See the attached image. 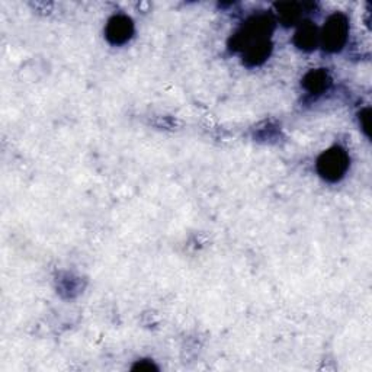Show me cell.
Returning a JSON list of instances; mask_svg holds the SVG:
<instances>
[{
    "mask_svg": "<svg viewBox=\"0 0 372 372\" xmlns=\"http://www.w3.org/2000/svg\"><path fill=\"white\" fill-rule=\"evenodd\" d=\"M273 19L268 14L251 16L243 28L232 38V48L243 55V63L249 67L260 66L271 55Z\"/></svg>",
    "mask_w": 372,
    "mask_h": 372,
    "instance_id": "1",
    "label": "cell"
},
{
    "mask_svg": "<svg viewBox=\"0 0 372 372\" xmlns=\"http://www.w3.org/2000/svg\"><path fill=\"white\" fill-rule=\"evenodd\" d=\"M349 166L351 158L347 151L340 146H334L319 156L316 169L325 181L334 184L342 181L347 171H349Z\"/></svg>",
    "mask_w": 372,
    "mask_h": 372,
    "instance_id": "2",
    "label": "cell"
},
{
    "mask_svg": "<svg viewBox=\"0 0 372 372\" xmlns=\"http://www.w3.org/2000/svg\"><path fill=\"white\" fill-rule=\"evenodd\" d=\"M349 35V21L346 15L336 12L330 15L320 32V42L329 53H338L345 47Z\"/></svg>",
    "mask_w": 372,
    "mask_h": 372,
    "instance_id": "3",
    "label": "cell"
},
{
    "mask_svg": "<svg viewBox=\"0 0 372 372\" xmlns=\"http://www.w3.org/2000/svg\"><path fill=\"white\" fill-rule=\"evenodd\" d=\"M134 35V22L129 16L118 14L114 15L106 23L105 37L112 45H124Z\"/></svg>",
    "mask_w": 372,
    "mask_h": 372,
    "instance_id": "4",
    "label": "cell"
},
{
    "mask_svg": "<svg viewBox=\"0 0 372 372\" xmlns=\"http://www.w3.org/2000/svg\"><path fill=\"white\" fill-rule=\"evenodd\" d=\"M320 42V32L313 22H301L298 31L294 35V44L299 50L311 51Z\"/></svg>",
    "mask_w": 372,
    "mask_h": 372,
    "instance_id": "5",
    "label": "cell"
},
{
    "mask_svg": "<svg viewBox=\"0 0 372 372\" xmlns=\"http://www.w3.org/2000/svg\"><path fill=\"white\" fill-rule=\"evenodd\" d=\"M332 79L325 69L311 70L303 79V88L311 95H321L329 89Z\"/></svg>",
    "mask_w": 372,
    "mask_h": 372,
    "instance_id": "6",
    "label": "cell"
},
{
    "mask_svg": "<svg viewBox=\"0 0 372 372\" xmlns=\"http://www.w3.org/2000/svg\"><path fill=\"white\" fill-rule=\"evenodd\" d=\"M277 14L278 19L281 23H284L285 27L294 25L295 22L299 21L301 18V5L298 3H278L277 5Z\"/></svg>",
    "mask_w": 372,
    "mask_h": 372,
    "instance_id": "7",
    "label": "cell"
},
{
    "mask_svg": "<svg viewBox=\"0 0 372 372\" xmlns=\"http://www.w3.org/2000/svg\"><path fill=\"white\" fill-rule=\"evenodd\" d=\"M359 123H361L364 133L369 137L371 136V110L369 108H365V110H362L361 114H359Z\"/></svg>",
    "mask_w": 372,
    "mask_h": 372,
    "instance_id": "8",
    "label": "cell"
},
{
    "mask_svg": "<svg viewBox=\"0 0 372 372\" xmlns=\"http://www.w3.org/2000/svg\"><path fill=\"white\" fill-rule=\"evenodd\" d=\"M159 368L156 367L151 361H147V359H142V361H138L134 367H133V371H137V372H151V371H158Z\"/></svg>",
    "mask_w": 372,
    "mask_h": 372,
    "instance_id": "9",
    "label": "cell"
}]
</instances>
